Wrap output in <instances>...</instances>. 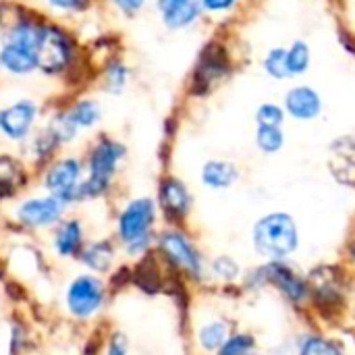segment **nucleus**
I'll list each match as a JSON object with an SVG mask.
<instances>
[{"mask_svg":"<svg viewBox=\"0 0 355 355\" xmlns=\"http://www.w3.org/2000/svg\"><path fill=\"white\" fill-rule=\"evenodd\" d=\"M79 258L96 272H106L114 258V248L108 241H96L81 250Z\"/></svg>","mask_w":355,"mask_h":355,"instance_id":"aec40b11","label":"nucleus"},{"mask_svg":"<svg viewBox=\"0 0 355 355\" xmlns=\"http://www.w3.org/2000/svg\"><path fill=\"white\" fill-rule=\"evenodd\" d=\"M287 119V112L281 104L275 102H262L256 108V125H270V127H283Z\"/></svg>","mask_w":355,"mask_h":355,"instance_id":"a878e982","label":"nucleus"},{"mask_svg":"<svg viewBox=\"0 0 355 355\" xmlns=\"http://www.w3.org/2000/svg\"><path fill=\"white\" fill-rule=\"evenodd\" d=\"M123 156H125V148L121 144L102 139L89 156V177L83 183H79L77 200L96 198V196L104 193L108 189L110 179L114 177L116 164Z\"/></svg>","mask_w":355,"mask_h":355,"instance_id":"7ed1b4c3","label":"nucleus"},{"mask_svg":"<svg viewBox=\"0 0 355 355\" xmlns=\"http://www.w3.org/2000/svg\"><path fill=\"white\" fill-rule=\"evenodd\" d=\"M35 121V104L21 100L4 110H0V131L10 139H23Z\"/></svg>","mask_w":355,"mask_h":355,"instance_id":"2eb2a0df","label":"nucleus"},{"mask_svg":"<svg viewBox=\"0 0 355 355\" xmlns=\"http://www.w3.org/2000/svg\"><path fill=\"white\" fill-rule=\"evenodd\" d=\"M256 148L264 154H277L285 146V131L283 127H270V125H256L254 133Z\"/></svg>","mask_w":355,"mask_h":355,"instance_id":"412c9836","label":"nucleus"},{"mask_svg":"<svg viewBox=\"0 0 355 355\" xmlns=\"http://www.w3.org/2000/svg\"><path fill=\"white\" fill-rule=\"evenodd\" d=\"M212 272L216 279L220 281H235L241 272L239 264L231 258V256H218L214 262H212Z\"/></svg>","mask_w":355,"mask_h":355,"instance_id":"cd10ccee","label":"nucleus"},{"mask_svg":"<svg viewBox=\"0 0 355 355\" xmlns=\"http://www.w3.org/2000/svg\"><path fill=\"white\" fill-rule=\"evenodd\" d=\"M227 71H229V56H227L225 46L210 44L198 60L193 81L202 89H208L210 85L218 83L227 75Z\"/></svg>","mask_w":355,"mask_h":355,"instance_id":"9b49d317","label":"nucleus"},{"mask_svg":"<svg viewBox=\"0 0 355 355\" xmlns=\"http://www.w3.org/2000/svg\"><path fill=\"white\" fill-rule=\"evenodd\" d=\"M127 337L123 333H114L108 341V347H106V355H127Z\"/></svg>","mask_w":355,"mask_h":355,"instance_id":"7c9ffc66","label":"nucleus"},{"mask_svg":"<svg viewBox=\"0 0 355 355\" xmlns=\"http://www.w3.org/2000/svg\"><path fill=\"white\" fill-rule=\"evenodd\" d=\"M283 108H285L287 116H291L295 121H314L322 114L324 102L316 87H312L308 83H297L285 92Z\"/></svg>","mask_w":355,"mask_h":355,"instance_id":"1a4fd4ad","label":"nucleus"},{"mask_svg":"<svg viewBox=\"0 0 355 355\" xmlns=\"http://www.w3.org/2000/svg\"><path fill=\"white\" fill-rule=\"evenodd\" d=\"M258 277H260L262 283L272 285L277 291H281L293 304H302L310 293V287H308L306 279L300 277L293 268H289L283 260L268 262L264 268L258 270Z\"/></svg>","mask_w":355,"mask_h":355,"instance_id":"6e6552de","label":"nucleus"},{"mask_svg":"<svg viewBox=\"0 0 355 355\" xmlns=\"http://www.w3.org/2000/svg\"><path fill=\"white\" fill-rule=\"evenodd\" d=\"M256 347V339L248 333L229 335L225 345L216 352V355H250Z\"/></svg>","mask_w":355,"mask_h":355,"instance_id":"bb28decb","label":"nucleus"},{"mask_svg":"<svg viewBox=\"0 0 355 355\" xmlns=\"http://www.w3.org/2000/svg\"><path fill=\"white\" fill-rule=\"evenodd\" d=\"M239 0H202V6L206 12L218 15V12H229L237 6Z\"/></svg>","mask_w":355,"mask_h":355,"instance_id":"c756f323","label":"nucleus"},{"mask_svg":"<svg viewBox=\"0 0 355 355\" xmlns=\"http://www.w3.org/2000/svg\"><path fill=\"white\" fill-rule=\"evenodd\" d=\"M158 200H160V208L171 220H183L191 210V196L187 187L175 177L162 179Z\"/></svg>","mask_w":355,"mask_h":355,"instance_id":"4468645a","label":"nucleus"},{"mask_svg":"<svg viewBox=\"0 0 355 355\" xmlns=\"http://www.w3.org/2000/svg\"><path fill=\"white\" fill-rule=\"evenodd\" d=\"M156 220V204L150 198H137L127 204L119 216V237L125 245L152 239V227Z\"/></svg>","mask_w":355,"mask_h":355,"instance_id":"20e7f679","label":"nucleus"},{"mask_svg":"<svg viewBox=\"0 0 355 355\" xmlns=\"http://www.w3.org/2000/svg\"><path fill=\"white\" fill-rule=\"evenodd\" d=\"M102 302H104V285L98 277L81 275L69 285L67 306L73 316L87 318L100 310Z\"/></svg>","mask_w":355,"mask_h":355,"instance_id":"423d86ee","label":"nucleus"},{"mask_svg":"<svg viewBox=\"0 0 355 355\" xmlns=\"http://www.w3.org/2000/svg\"><path fill=\"white\" fill-rule=\"evenodd\" d=\"M62 208L64 204L50 196V198H33V200H27L21 204V208L17 210V216L23 225L27 227H48L52 223H56L62 214Z\"/></svg>","mask_w":355,"mask_h":355,"instance_id":"ddd939ff","label":"nucleus"},{"mask_svg":"<svg viewBox=\"0 0 355 355\" xmlns=\"http://www.w3.org/2000/svg\"><path fill=\"white\" fill-rule=\"evenodd\" d=\"M37 37H40V25H33L29 21H23L15 25L2 48H0V64L10 71V73H29L33 71L35 64V48H37Z\"/></svg>","mask_w":355,"mask_h":355,"instance_id":"f03ea898","label":"nucleus"},{"mask_svg":"<svg viewBox=\"0 0 355 355\" xmlns=\"http://www.w3.org/2000/svg\"><path fill=\"white\" fill-rule=\"evenodd\" d=\"M71 58V48L67 37L54 27H40L35 64L46 73H58L67 67Z\"/></svg>","mask_w":355,"mask_h":355,"instance_id":"0eeeda50","label":"nucleus"},{"mask_svg":"<svg viewBox=\"0 0 355 355\" xmlns=\"http://www.w3.org/2000/svg\"><path fill=\"white\" fill-rule=\"evenodd\" d=\"M250 355H256V354H250Z\"/></svg>","mask_w":355,"mask_h":355,"instance_id":"72a5a7b5","label":"nucleus"},{"mask_svg":"<svg viewBox=\"0 0 355 355\" xmlns=\"http://www.w3.org/2000/svg\"><path fill=\"white\" fill-rule=\"evenodd\" d=\"M285 60H287V71H289V77H300L304 75L310 64H312V48L306 40H293L289 46H287V54H285Z\"/></svg>","mask_w":355,"mask_h":355,"instance_id":"6ab92c4d","label":"nucleus"},{"mask_svg":"<svg viewBox=\"0 0 355 355\" xmlns=\"http://www.w3.org/2000/svg\"><path fill=\"white\" fill-rule=\"evenodd\" d=\"M252 243L256 254L268 262L289 258L300 245V231L295 218L287 212L264 214L252 229Z\"/></svg>","mask_w":355,"mask_h":355,"instance_id":"f257e3e1","label":"nucleus"},{"mask_svg":"<svg viewBox=\"0 0 355 355\" xmlns=\"http://www.w3.org/2000/svg\"><path fill=\"white\" fill-rule=\"evenodd\" d=\"M239 181V168L229 160H208L202 166V183L214 191L229 189Z\"/></svg>","mask_w":355,"mask_h":355,"instance_id":"dca6fc26","label":"nucleus"},{"mask_svg":"<svg viewBox=\"0 0 355 355\" xmlns=\"http://www.w3.org/2000/svg\"><path fill=\"white\" fill-rule=\"evenodd\" d=\"M67 114L77 127H92L100 119V106L92 100H83V102H77Z\"/></svg>","mask_w":355,"mask_h":355,"instance_id":"393cba45","label":"nucleus"},{"mask_svg":"<svg viewBox=\"0 0 355 355\" xmlns=\"http://www.w3.org/2000/svg\"><path fill=\"white\" fill-rule=\"evenodd\" d=\"M54 248L58 256H79L83 250V229L77 220H67L54 235Z\"/></svg>","mask_w":355,"mask_h":355,"instance_id":"f3484780","label":"nucleus"},{"mask_svg":"<svg viewBox=\"0 0 355 355\" xmlns=\"http://www.w3.org/2000/svg\"><path fill=\"white\" fill-rule=\"evenodd\" d=\"M300 355H343V349L337 341L310 335L302 341L300 345Z\"/></svg>","mask_w":355,"mask_h":355,"instance_id":"b1692460","label":"nucleus"},{"mask_svg":"<svg viewBox=\"0 0 355 355\" xmlns=\"http://www.w3.org/2000/svg\"><path fill=\"white\" fill-rule=\"evenodd\" d=\"M106 83L110 92H121L127 83V67L121 62H112L106 73Z\"/></svg>","mask_w":355,"mask_h":355,"instance_id":"c85d7f7f","label":"nucleus"},{"mask_svg":"<svg viewBox=\"0 0 355 355\" xmlns=\"http://www.w3.org/2000/svg\"><path fill=\"white\" fill-rule=\"evenodd\" d=\"M79 175H81V164L75 158H64V160L56 162L48 171V175H46V187L62 204L77 202Z\"/></svg>","mask_w":355,"mask_h":355,"instance_id":"9d476101","label":"nucleus"},{"mask_svg":"<svg viewBox=\"0 0 355 355\" xmlns=\"http://www.w3.org/2000/svg\"><path fill=\"white\" fill-rule=\"evenodd\" d=\"M23 183V171L17 160L2 156L0 158V198H6L17 191Z\"/></svg>","mask_w":355,"mask_h":355,"instance_id":"4be33fe9","label":"nucleus"},{"mask_svg":"<svg viewBox=\"0 0 355 355\" xmlns=\"http://www.w3.org/2000/svg\"><path fill=\"white\" fill-rule=\"evenodd\" d=\"M352 256L355 258V235H354V239H352Z\"/></svg>","mask_w":355,"mask_h":355,"instance_id":"473e14b6","label":"nucleus"},{"mask_svg":"<svg viewBox=\"0 0 355 355\" xmlns=\"http://www.w3.org/2000/svg\"><path fill=\"white\" fill-rule=\"evenodd\" d=\"M156 8L171 31L191 27L204 12L202 0H156Z\"/></svg>","mask_w":355,"mask_h":355,"instance_id":"f8f14e48","label":"nucleus"},{"mask_svg":"<svg viewBox=\"0 0 355 355\" xmlns=\"http://www.w3.org/2000/svg\"><path fill=\"white\" fill-rule=\"evenodd\" d=\"M285 54H287V46H275V48H270V50L264 54L262 69H264V73H266L270 79H277V81L291 79V77H289V71H287Z\"/></svg>","mask_w":355,"mask_h":355,"instance_id":"5701e85b","label":"nucleus"},{"mask_svg":"<svg viewBox=\"0 0 355 355\" xmlns=\"http://www.w3.org/2000/svg\"><path fill=\"white\" fill-rule=\"evenodd\" d=\"M158 245L173 266L181 268L185 275H189L193 279L202 277L204 260H202L200 252L196 250V245L187 239V235H183L181 231H164L158 237Z\"/></svg>","mask_w":355,"mask_h":355,"instance_id":"39448f33","label":"nucleus"},{"mask_svg":"<svg viewBox=\"0 0 355 355\" xmlns=\"http://www.w3.org/2000/svg\"><path fill=\"white\" fill-rule=\"evenodd\" d=\"M50 2L58 8H75V6H79L81 0H50Z\"/></svg>","mask_w":355,"mask_h":355,"instance_id":"2f4dec72","label":"nucleus"},{"mask_svg":"<svg viewBox=\"0 0 355 355\" xmlns=\"http://www.w3.org/2000/svg\"><path fill=\"white\" fill-rule=\"evenodd\" d=\"M229 339V324L220 318L208 320L198 329V343L204 352H218Z\"/></svg>","mask_w":355,"mask_h":355,"instance_id":"a211bd4d","label":"nucleus"}]
</instances>
